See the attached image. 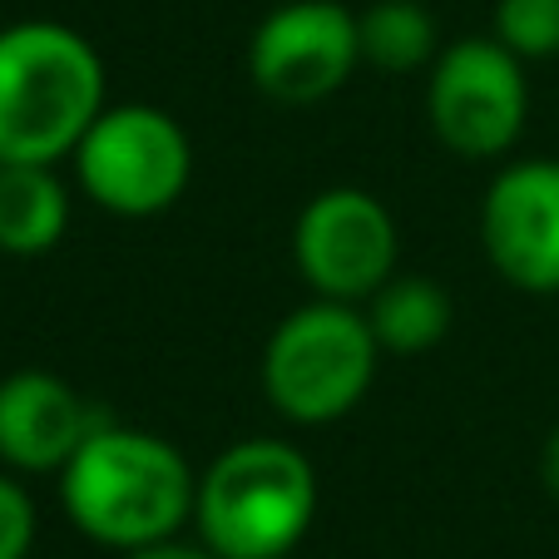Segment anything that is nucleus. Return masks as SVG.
<instances>
[{"label": "nucleus", "instance_id": "f257e3e1", "mask_svg": "<svg viewBox=\"0 0 559 559\" xmlns=\"http://www.w3.org/2000/svg\"><path fill=\"white\" fill-rule=\"evenodd\" d=\"M193 500L199 475L179 445L109 416L60 471V506L70 525L124 555L174 539L193 520Z\"/></svg>", "mask_w": 559, "mask_h": 559}, {"label": "nucleus", "instance_id": "f03ea898", "mask_svg": "<svg viewBox=\"0 0 559 559\" xmlns=\"http://www.w3.org/2000/svg\"><path fill=\"white\" fill-rule=\"evenodd\" d=\"M105 109V60L60 21L0 31V164H60Z\"/></svg>", "mask_w": 559, "mask_h": 559}, {"label": "nucleus", "instance_id": "7ed1b4c3", "mask_svg": "<svg viewBox=\"0 0 559 559\" xmlns=\"http://www.w3.org/2000/svg\"><path fill=\"white\" fill-rule=\"evenodd\" d=\"M312 520L317 471L287 441H238L199 475L193 525L218 559H287Z\"/></svg>", "mask_w": 559, "mask_h": 559}, {"label": "nucleus", "instance_id": "20e7f679", "mask_svg": "<svg viewBox=\"0 0 559 559\" xmlns=\"http://www.w3.org/2000/svg\"><path fill=\"white\" fill-rule=\"evenodd\" d=\"M381 342L357 302L312 297L287 312L263 347V396L293 426H328L357 412L377 377Z\"/></svg>", "mask_w": 559, "mask_h": 559}, {"label": "nucleus", "instance_id": "39448f33", "mask_svg": "<svg viewBox=\"0 0 559 559\" xmlns=\"http://www.w3.org/2000/svg\"><path fill=\"white\" fill-rule=\"evenodd\" d=\"M70 158L90 203L115 218H158L193 179L189 134L154 105H105Z\"/></svg>", "mask_w": 559, "mask_h": 559}, {"label": "nucleus", "instance_id": "423d86ee", "mask_svg": "<svg viewBox=\"0 0 559 559\" xmlns=\"http://www.w3.org/2000/svg\"><path fill=\"white\" fill-rule=\"evenodd\" d=\"M426 115L451 154L500 158L515 148L530 115L525 60L510 55L496 35H465L431 60Z\"/></svg>", "mask_w": 559, "mask_h": 559}, {"label": "nucleus", "instance_id": "0eeeda50", "mask_svg": "<svg viewBox=\"0 0 559 559\" xmlns=\"http://www.w3.org/2000/svg\"><path fill=\"white\" fill-rule=\"evenodd\" d=\"M293 263L312 297L361 307L396 273V218L367 189H322L293 223Z\"/></svg>", "mask_w": 559, "mask_h": 559}, {"label": "nucleus", "instance_id": "6e6552de", "mask_svg": "<svg viewBox=\"0 0 559 559\" xmlns=\"http://www.w3.org/2000/svg\"><path fill=\"white\" fill-rule=\"evenodd\" d=\"M361 64L357 15L342 0H287L248 45V74L277 105L332 99Z\"/></svg>", "mask_w": 559, "mask_h": 559}, {"label": "nucleus", "instance_id": "1a4fd4ad", "mask_svg": "<svg viewBox=\"0 0 559 559\" xmlns=\"http://www.w3.org/2000/svg\"><path fill=\"white\" fill-rule=\"evenodd\" d=\"M480 243L510 287L535 297L559 293V158H520L490 179Z\"/></svg>", "mask_w": 559, "mask_h": 559}, {"label": "nucleus", "instance_id": "9d476101", "mask_svg": "<svg viewBox=\"0 0 559 559\" xmlns=\"http://www.w3.org/2000/svg\"><path fill=\"white\" fill-rule=\"evenodd\" d=\"M99 421L105 412H95L64 377L35 367L11 371L0 381V465L15 475H60Z\"/></svg>", "mask_w": 559, "mask_h": 559}, {"label": "nucleus", "instance_id": "9b49d317", "mask_svg": "<svg viewBox=\"0 0 559 559\" xmlns=\"http://www.w3.org/2000/svg\"><path fill=\"white\" fill-rule=\"evenodd\" d=\"M70 228V193L55 164H0V253L45 258Z\"/></svg>", "mask_w": 559, "mask_h": 559}, {"label": "nucleus", "instance_id": "f8f14e48", "mask_svg": "<svg viewBox=\"0 0 559 559\" xmlns=\"http://www.w3.org/2000/svg\"><path fill=\"white\" fill-rule=\"evenodd\" d=\"M451 293L421 273H391L377 293L367 297V322L377 332L381 352L416 357L431 352L451 332Z\"/></svg>", "mask_w": 559, "mask_h": 559}, {"label": "nucleus", "instance_id": "ddd939ff", "mask_svg": "<svg viewBox=\"0 0 559 559\" xmlns=\"http://www.w3.org/2000/svg\"><path fill=\"white\" fill-rule=\"evenodd\" d=\"M361 60L377 70L406 74L436 60V21L421 0H377L357 15Z\"/></svg>", "mask_w": 559, "mask_h": 559}, {"label": "nucleus", "instance_id": "4468645a", "mask_svg": "<svg viewBox=\"0 0 559 559\" xmlns=\"http://www.w3.org/2000/svg\"><path fill=\"white\" fill-rule=\"evenodd\" d=\"M496 40L520 60L559 55V0H496Z\"/></svg>", "mask_w": 559, "mask_h": 559}, {"label": "nucleus", "instance_id": "2eb2a0df", "mask_svg": "<svg viewBox=\"0 0 559 559\" xmlns=\"http://www.w3.org/2000/svg\"><path fill=\"white\" fill-rule=\"evenodd\" d=\"M35 545V500L15 475L0 471V559H25Z\"/></svg>", "mask_w": 559, "mask_h": 559}, {"label": "nucleus", "instance_id": "dca6fc26", "mask_svg": "<svg viewBox=\"0 0 559 559\" xmlns=\"http://www.w3.org/2000/svg\"><path fill=\"white\" fill-rule=\"evenodd\" d=\"M124 559H218V555H213V549L203 545V539H199V545H189V539H179V535H174V539H158V545L129 549Z\"/></svg>", "mask_w": 559, "mask_h": 559}, {"label": "nucleus", "instance_id": "f3484780", "mask_svg": "<svg viewBox=\"0 0 559 559\" xmlns=\"http://www.w3.org/2000/svg\"><path fill=\"white\" fill-rule=\"evenodd\" d=\"M539 480H545L549 496H559V426L545 436V451H539Z\"/></svg>", "mask_w": 559, "mask_h": 559}]
</instances>
